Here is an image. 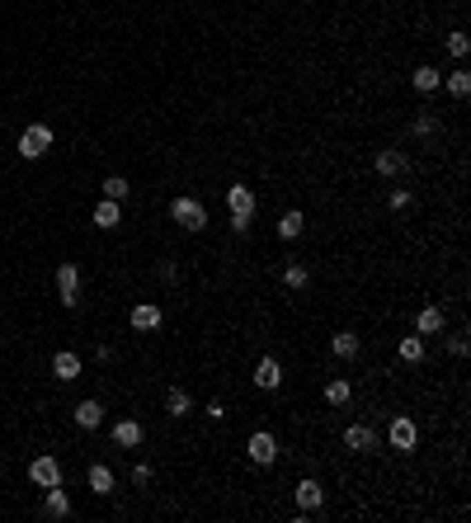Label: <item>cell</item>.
<instances>
[{"label": "cell", "instance_id": "6da1fadb", "mask_svg": "<svg viewBox=\"0 0 471 523\" xmlns=\"http://www.w3.org/2000/svg\"><path fill=\"white\" fill-rule=\"evenodd\" d=\"M170 217L180 222L184 231H203V227H208V208H203L198 198H175V203H170Z\"/></svg>", "mask_w": 471, "mask_h": 523}, {"label": "cell", "instance_id": "7a4b0ae2", "mask_svg": "<svg viewBox=\"0 0 471 523\" xmlns=\"http://www.w3.org/2000/svg\"><path fill=\"white\" fill-rule=\"evenodd\" d=\"M48 146H52V128H43V123H28V128L19 132V156H24V160L48 156Z\"/></svg>", "mask_w": 471, "mask_h": 523}, {"label": "cell", "instance_id": "3957f363", "mask_svg": "<svg viewBox=\"0 0 471 523\" xmlns=\"http://www.w3.org/2000/svg\"><path fill=\"white\" fill-rule=\"evenodd\" d=\"M245 453H250V462H255V467H269V462L278 457V444H273V434L255 429V434H250V444H245Z\"/></svg>", "mask_w": 471, "mask_h": 523}, {"label": "cell", "instance_id": "277c9868", "mask_svg": "<svg viewBox=\"0 0 471 523\" xmlns=\"http://www.w3.org/2000/svg\"><path fill=\"white\" fill-rule=\"evenodd\" d=\"M28 481L43 486V491H48V486H61V467H57V457H33V462H28Z\"/></svg>", "mask_w": 471, "mask_h": 523}, {"label": "cell", "instance_id": "5b68a950", "mask_svg": "<svg viewBox=\"0 0 471 523\" xmlns=\"http://www.w3.org/2000/svg\"><path fill=\"white\" fill-rule=\"evenodd\" d=\"M57 292H61L66 307H76V297H80V269L76 264H57Z\"/></svg>", "mask_w": 471, "mask_h": 523}, {"label": "cell", "instance_id": "8992f818", "mask_svg": "<svg viewBox=\"0 0 471 523\" xmlns=\"http://www.w3.org/2000/svg\"><path fill=\"white\" fill-rule=\"evenodd\" d=\"M387 439H392L396 453H410V448H415V419L396 415V419H392V429H387Z\"/></svg>", "mask_w": 471, "mask_h": 523}, {"label": "cell", "instance_id": "52a82bcc", "mask_svg": "<svg viewBox=\"0 0 471 523\" xmlns=\"http://www.w3.org/2000/svg\"><path fill=\"white\" fill-rule=\"evenodd\" d=\"M278 382H283V368H278V359H260V368H255V387H264V392H278Z\"/></svg>", "mask_w": 471, "mask_h": 523}, {"label": "cell", "instance_id": "ba28073f", "mask_svg": "<svg viewBox=\"0 0 471 523\" xmlns=\"http://www.w3.org/2000/svg\"><path fill=\"white\" fill-rule=\"evenodd\" d=\"M344 444L354 448V453H372L377 434H372V424H349V429H344Z\"/></svg>", "mask_w": 471, "mask_h": 523}, {"label": "cell", "instance_id": "9c48e42d", "mask_svg": "<svg viewBox=\"0 0 471 523\" xmlns=\"http://www.w3.org/2000/svg\"><path fill=\"white\" fill-rule=\"evenodd\" d=\"M43 514H48V519H66V514H71V495H66L61 486H48V500H43Z\"/></svg>", "mask_w": 471, "mask_h": 523}, {"label": "cell", "instance_id": "30bf717a", "mask_svg": "<svg viewBox=\"0 0 471 523\" xmlns=\"http://www.w3.org/2000/svg\"><path fill=\"white\" fill-rule=\"evenodd\" d=\"M156 325H160L156 302H137V307H132V330H156Z\"/></svg>", "mask_w": 471, "mask_h": 523}, {"label": "cell", "instance_id": "8fae6325", "mask_svg": "<svg viewBox=\"0 0 471 523\" xmlns=\"http://www.w3.org/2000/svg\"><path fill=\"white\" fill-rule=\"evenodd\" d=\"M320 500H325V486H320V481H311V476L297 481V504H302V509H320Z\"/></svg>", "mask_w": 471, "mask_h": 523}, {"label": "cell", "instance_id": "7c38bea8", "mask_svg": "<svg viewBox=\"0 0 471 523\" xmlns=\"http://www.w3.org/2000/svg\"><path fill=\"white\" fill-rule=\"evenodd\" d=\"M76 424L80 429H99V424H104V406H99V401H80L76 406Z\"/></svg>", "mask_w": 471, "mask_h": 523}, {"label": "cell", "instance_id": "4fadbf2b", "mask_svg": "<svg viewBox=\"0 0 471 523\" xmlns=\"http://www.w3.org/2000/svg\"><path fill=\"white\" fill-rule=\"evenodd\" d=\"M52 372L61 377V382H76V377H80V359L71 354V349H61V354L52 359Z\"/></svg>", "mask_w": 471, "mask_h": 523}, {"label": "cell", "instance_id": "5bb4252c", "mask_svg": "<svg viewBox=\"0 0 471 523\" xmlns=\"http://www.w3.org/2000/svg\"><path fill=\"white\" fill-rule=\"evenodd\" d=\"M113 444H118V448H137V444H142V424H137V419L113 424Z\"/></svg>", "mask_w": 471, "mask_h": 523}, {"label": "cell", "instance_id": "9a60e30c", "mask_svg": "<svg viewBox=\"0 0 471 523\" xmlns=\"http://www.w3.org/2000/svg\"><path fill=\"white\" fill-rule=\"evenodd\" d=\"M415 90L419 95H434V90H439V85H443V76H439V66H415Z\"/></svg>", "mask_w": 471, "mask_h": 523}, {"label": "cell", "instance_id": "2e32d148", "mask_svg": "<svg viewBox=\"0 0 471 523\" xmlns=\"http://www.w3.org/2000/svg\"><path fill=\"white\" fill-rule=\"evenodd\" d=\"M405 170V151H377V175H401Z\"/></svg>", "mask_w": 471, "mask_h": 523}, {"label": "cell", "instance_id": "e0dca14e", "mask_svg": "<svg viewBox=\"0 0 471 523\" xmlns=\"http://www.w3.org/2000/svg\"><path fill=\"white\" fill-rule=\"evenodd\" d=\"M118 222H123V212H118V203H113V198H99V208H95V227H118Z\"/></svg>", "mask_w": 471, "mask_h": 523}, {"label": "cell", "instance_id": "ac0fdd59", "mask_svg": "<svg viewBox=\"0 0 471 523\" xmlns=\"http://www.w3.org/2000/svg\"><path fill=\"white\" fill-rule=\"evenodd\" d=\"M227 203H231V212H255V193H250L245 184H231V193H227Z\"/></svg>", "mask_w": 471, "mask_h": 523}, {"label": "cell", "instance_id": "d6986e66", "mask_svg": "<svg viewBox=\"0 0 471 523\" xmlns=\"http://www.w3.org/2000/svg\"><path fill=\"white\" fill-rule=\"evenodd\" d=\"M330 349H335V359H354V354H358V335H354V330H340V335L330 340Z\"/></svg>", "mask_w": 471, "mask_h": 523}, {"label": "cell", "instance_id": "ffe728a7", "mask_svg": "<svg viewBox=\"0 0 471 523\" xmlns=\"http://www.w3.org/2000/svg\"><path fill=\"white\" fill-rule=\"evenodd\" d=\"M90 491H95V495H108V491H113V471L95 462V467H90Z\"/></svg>", "mask_w": 471, "mask_h": 523}, {"label": "cell", "instance_id": "44dd1931", "mask_svg": "<svg viewBox=\"0 0 471 523\" xmlns=\"http://www.w3.org/2000/svg\"><path fill=\"white\" fill-rule=\"evenodd\" d=\"M302 227H307V222H302V212H283V217H278V236H283V240H297V236H302Z\"/></svg>", "mask_w": 471, "mask_h": 523}, {"label": "cell", "instance_id": "7402d4cb", "mask_svg": "<svg viewBox=\"0 0 471 523\" xmlns=\"http://www.w3.org/2000/svg\"><path fill=\"white\" fill-rule=\"evenodd\" d=\"M349 382H344V377H330V382H325V401H330V406H349Z\"/></svg>", "mask_w": 471, "mask_h": 523}, {"label": "cell", "instance_id": "603a6c76", "mask_svg": "<svg viewBox=\"0 0 471 523\" xmlns=\"http://www.w3.org/2000/svg\"><path fill=\"white\" fill-rule=\"evenodd\" d=\"M439 330H443V312L439 307H424L419 312V335H439Z\"/></svg>", "mask_w": 471, "mask_h": 523}, {"label": "cell", "instance_id": "cb8c5ba5", "mask_svg": "<svg viewBox=\"0 0 471 523\" xmlns=\"http://www.w3.org/2000/svg\"><path fill=\"white\" fill-rule=\"evenodd\" d=\"M448 95H452V99H467L471 95V71H452V76H448Z\"/></svg>", "mask_w": 471, "mask_h": 523}, {"label": "cell", "instance_id": "d4e9b609", "mask_svg": "<svg viewBox=\"0 0 471 523\" xmlns=\"http://www.w3.org/2000/svg\"><path fill=\"white\" fill-rule=\"evenodd\" d=\"M165 410H170L175 419H180V415H189V410H193V401H189V392H180V387H175V392L165 396Z\"/></svg>", "mask_w": 471, "mask_h": 523}, {"label": "cell", "instance_id": "484cf974", "mask_svg": "<svg viewBox=\"0 0 471 523\" xmlns=\"http://www.w3.org/2000/svg\"><path fill=\"white\" fill-rule=\"evenodd\" d=\"M128 193H132V189H128V180H123V175H108V180H104V198H113V203H123Z\"/></svg>", "mask_w": 471, "mask_h": 523}, {"label": "cell", "instance_id": "4316f807", "mask_svg": "<svg viewBox=\"0 0 471 523\" xmlns=\"http://www.w3.org/2000/svg\"><path fill=\"white\" fill-rule=\"evenodd\" d=\"M283 283H288V288H307V283H311V274H307L302 264H288V269H283Z\"/></svg>", "mask_w": 471, "mask_h": 523}, {"label": "cell", "instance_id": "83f0119b", "mask_svg": "<svg viewBox=\"0 0 471 523\" xmlns=\"http://www.w3.org/2000/svg\"><path fill=\"white\" fill-rule=\"evenodd\" d=\"M448 53H452V57H467L471 53V38L462 33V28H457V33H448Z\"/></svg>", "mask_w": 471, "mask_h": 523}, {"label": "cell", "instance_id": "f1b7e54d", "mask_svg": "<svg viewBox=\"0 0 471 523\" xmlns=\"http://www.w3.org/2000/svg\"><path fill=\"white\" fill-rule=\"evenodd\" d=\"M401 359L405 363H419L424 359V340H401Z\"/></svg>", "mask_w": 471, "mask_h": 523}, {"label": "cell", "instance_id": "f546056e", "mask_svg": "<svg viewBox=\"0 0 471 523\" xmlns=\"http://www.w3.org/2000/svg\"><path fill=\"white\" fill-rule=\"evenodd\" d=\"M415 132H419V137H434V132H439V118H434V113H419V118H415Z\"/></svg>", "mask_w": 471, "mask_h": 523}, {"label": "cell", "instance_id": "4dcf8cb0", "mask_svg": "<svg viewBox=\"0 0 471 523\" xmlns=\"http://www.w3.org/2000/svg\"><path fill=\"white\" fill-rule=\"evenodd\" d=\"M146 481H151V467H146V462H137V467H132V486H146Z\"/></svg>", "mask_w": 471, "mask_h": 523}, {"label": "cell", "instance_id": "1f68e13d", "mask_svg": "<svg viewBox=\"0 0 471 523\" xmlns=\"http://www.w3.org/2000/svg\"><path fill=\"white\" fill-rule=\"evenodd\" d=\"M392 208H396V212L410 208V189H396V193H392Z\"/></svg>", "mask_w": 471, "mask_h": 523}, {"label": "cell", "instance_id": "d6a6232c", "mask_svg": "<svg viewBox=\"0 0 471 523\" xmlns=\"http://www.w3.org/2000/svg\"><path fill=\"white\" fill-rule=\"evenodd\" d=\"M231 231H250V212H231Z\"/></svg>", "mask_w": 471, "mask_h": 523}]
</instances>
